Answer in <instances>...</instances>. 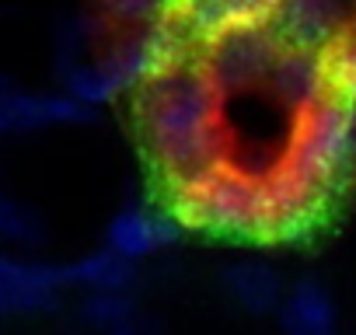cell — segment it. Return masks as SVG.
Masks as SVG:
<instances>
[{"label":"cell","mask_w":356,"mask_h":335,"mask_svg":"<svg viewBox=\"0 0 356 335\" xmlns=\"http://www.w3.org/2000/svg\"><path fill=\"white\" fill-rule=\"evenodd\" d=\"M98 35H102V22H95V18H67V22H60L56 35H53V70H56V77H63L70 67L84 63Z\"/></svg>","instance_id":"18"},{"label":"cell","mask_w":356,"mask_h":335,"mask_svg":"<svg viewBox=\"0 0 356 335\" xmlns=\"http://www.w3.org/2000/svg\"><path fill=\"white\" fill-rule=\"evenodd\" d=\"M321 67H325L328 95L356 101V25L353 22L321 49Z\"/></svg>","instance_id":"17"},{"label":"cell","mask_w":356,"mask_h":335,"mask_svg":"<svg viewBox=\"0 0 356 335\" xmlns=\"http://www.w3.org/2000/svg\"><path fill=\"white\" fill-rule=\"evenodd\" d=\"M102 18L115 25H147L161 15H168L171 0H98Z\"/></svg>","instance_id":"20"},{"label":"cell","mask_w":356,"mask_h":335,"mask_svg":"<svg viewBox=\"0 0 356 335\" xmlns=\"http://www.w3.org/2000/svg\"><path fill=\"white\" fill-rule=\"evenodd\" d=\"M193 49H200V46L182 32V25H178L171 15H161V18L147 22L140 32L115 42L98 60H84V63L70 67L60 77V84L77 101H84L91 108H102L115 98H126V95L140 91L154 77L189 63Z\"/></svg>","instance_id":"2"},{"label":"cell","mask_w":356,"mask_h":335,"mask_svg":"<svg viewBox=\"0 0 356 335\" xmlns=\"http://www.w3.org/2000/svg\"><path fill=\"white\" fill-rule=\"evenodd\" d=\"M46 238H49V227H46L42 213L25 206V203L8 199V206L0 210V248L35 252V248L46 245Z\"/></svg>","instance_id":"19"},{"label":"cell","mask_w":356,"mask_h":335,"mask_svg":"<svg viewBox=\"0 0 356 335\" xmlns=\"http://www.w3.org/2000/svg\"><path fill=\"white\" fill-rule=\"evenodd\" d=\"M8 199H11V196H8V189H4V182H0V210H4V206H8Z\"/></svg>","instance_id":"22"},{"label":"cell","mask_w":356,"mask_h":335,"mask_svg":"<svg viewBox=\"0 0 356 335\" xmlns=\"http://www.w3.org/2000/svg\"><path fill=\"white\" fill-rule=\"evenodd\" d=\"M339 199L297 175L293 168L276 164L259 175V220L255 245H307L332 220Z\"/></svg>","instance_id":"5"},{"label":"cell","mask_w":356,"mask_h":335,"mask_svg":"<svg viewBox=\"0 0 356 335\" xmlns=\"http://www.w3.org/2000/svg\"><path fill=\"white\" fill-rule=\"evenodd\" d=\"M220 286L241 311H248L255 318L276 314V307L286 293L283 272L266 259H238V262L224 265L220 269Z\"/></svg>","instance_id":"14"},{"label":"cell","mask_w":356,"mask_h":335,"mask_svg":"<svg viewBox=\"0 0 356 335\" xmlns=\"http://www.w3.org/2000/svg\"><path fill=\"white\" fill-rule=\"evenodd\" d=\"M182 234H186V227L161 203H129L108 220L105 245L115 248L119 255L133 259V262H143V259L178 245Z\"/></svg>","instance_id":"10"},{"label":"cell","mask_w":356,"mask_h":335,"mask_svg":"<svg viewBox=\"0 0 356 335\" xmlns=\"http://www.w3.org/2000/svg\"><path fill=\"white\" fill-rule=\"evenodd\" d=\"M286 168L342 199L356 179V101L321 98L314 108L300 112L286 140Z\"/></svg>","instance_id":"4"},{"label":"cell","mask_w":356,"mask_h":335,"mask_svg":"<svg viewBox=\"0 0 356 335\" xmlns=\"http://www.w3.org/2000/svg\"><path fill=\"white\" fill-rule=\"evenodd\" d=\"M67 290L70 283L60 262L22 259L0 248V325L56 314Z\"/></svg>","instance_id":"7"},{"label":"cell","mask_w":356,"mask_h":335,"mask_svg":"<svg viewBox=\"0 0 356 335\" xmlns=\"http://www.w3.org/2000/svg\"><path fill=\"white\" fill-rule=\"evenodd\" d=\"M157 203L186 231L220 238V241L255 245L259 175L241 172L231 161L213 164V168L196 172V175L161 179Z\"/></svg>","instance_id":"3"},{"label":"cell","mask_w":356,"mask_h":335,"mask_svg":"<svg viewBox=\"0 0 356 335\" xmlns=\"http://www.w3.org/2000/svg\"><path fill=\"white\" fill-rule=\"evenodd\" d=\"M129 98L136 136L157 179L196 175L227 161L220 95L200 60L154 77Z\"/></svg>","instance_id":"1"},{"label":"cell","mask_w":356,"mask_h":335,"mask_svg":"<svg viewBox=\"0 0 356 335\" xmlns=\"http://www.w3.org/2000/svg\"><path fill=\"white\" fill-rule=\"evenodd\" d=\"M136 311L140 307H136L133 290H81V300L74 304V321L81 335H98L133 318Z\"/></svg>","instance_id":"16"},{"label":"cell","mask_w":356,"mask_h":335,"mask_svg":"<svg viewBox=\"0 0 356 335\" xmlns=\"http://www.w3.org/2000/svg\"><path fill=\"white\" fill-rule=\"evenodd\" d=\"M280 0H171L168 15L196 46H207L227 32L266 28Z\"/></svg>","instance_id":"9"},{"label":"cell","mask_w":356,"mask_h":335,"mask_svg":"<svg viewBox=\"0 0 356 335\" xmlns=\"http://www.w3.org/2000/svg\"><path fill=\"white\" fill-rule=\"evenodd\" d=\"M63 269L70 290H133L136 283V262L108 245L77 255L74 262H63Z\"/></svg>","instance_id":"15"},{"label":"cell","mask_w":356,"mask_h":335,"mask_svg":"<svg viewBox=\"0 0 356 335\" xmlns=\"http://www.w3.org/2000/svg\"><path fill=\"white\" fill-rule=\"evenodd\" d=\"M346 25H349L346 0H280L269 22V28L283 46H300V49H325Z\"/></svg>","instance_id":"12"},{"label":"cell","mask_w":356,"mask_h":335,"mask_svg":"<svg viewBox=\"0 0 356 335\" xmlns=\"http://www.w3.org/2000/svg\"><path fill=\"white\" fill-rule=\"evenodd\" d=\"M280 49H283V42L276 39V32L269 25L241 28V32H227V35L200 46V67L213 81L217 95L227 98L238 91L262 88Z\"/></svg>","instance_id":"6"},{"label":"cell","mask_w":356,"mask_h":335,"mask_svg":"<svg viewBox=\"0 0 356 335\" xmlns=\"http://www.w3.org/2000/svg\"><path fill=\"white\" fill-rule=\"evenodd\" d=\"M95 119L98 108L77 101L67 91H25L18 81L0 74V136L53 126H84Z\"/></svg>","instance_id":"8"},{"label":"cell","mask_w":356,"mask_h":335,"mask_svg":"<svg viewBox=\"0 0 356 335\" xmlns=\"http://www.w3.org/2000/svg\"><path fill=\"white\" fill-rule=\"evenodd\" d=\"M280 335H339V304L318 276H300L286 283L276 307Z\"/></svg>","instance_id":"13"},{"label":"cell","mask_w":356,"mask_h":335,"mask_svg":"<svg viewBox=\"0 0 356 335\" xmlns=\"http://www.w3.org/2000/svg\"><path fill=\"white\" fill-rule=\"evenodd\" d=\"M269 98L290 112L300 115L314 108L321 98H328L325 84V67H321V49H300V46H283L269 67V77L262 84Z\"/></svg>","instance_id":"11"},{"label":"cell","mask_w":356,"mask_h":335,"mask_svg":"<svg viewBox=\"0 0 356 335\" xmlns=\"http://www.w3.org/2000/svg\"><path fill=\"white\" fill-rule=\"evenodd\" d=\"M98 335H164V328H161V321H154V318H147V314L136 311L133 318H126L115 328H105Z\"/></svg>","instance_id":"21"}]
</instances>
